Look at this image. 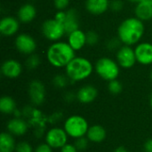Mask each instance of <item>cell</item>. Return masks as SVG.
Masks as SVG:
<instances>
[{"label": "cell", "instance_id": "6da1fadb", "mask_svg": "<svg viewBox=\"0 0 152 152\" xmlns=\"http://www.w3.org/2000/svg\"><path fill=\"white\" fill-rule=\"evenodd\" d=\"M145 33L144 22L137 17H128L123 20L118 27L117 34L118 39L125 45H136L143 37Z\"/></svg>", "mask_w": 152, "mask_h": 152}, {"label": "cell", "instance_id": "7a4b0ae2", "mask_svg": "<svg viewBox=\"0 0 152 152\" xmlns=\"http://www.w3.org/2000/svg\"><path fill=\"white\" fill-rule=\"evenodd\" d=\"M45 57L51 66L57 69L66 68V66L76 57V51L68 42H53L46 50Z\"/></svg>", "mask_w": 152, "mask_h": 152}, {"label": "cell", "instance_id": "3957f363", "mask_svg": "<svg viewBox=\"0 0 152 152\" xmlns=\"http://www.w3.org/2000/svg\"><path fill=\"white\" fill-rule=\"evenodd\" d=\"M94 70V66L86 57L76 56L65 68L66 76L72 82H79L88 78Z\"/></svg>", "mask_w": 152, "mask_h": 152}, {"label": "cell", "instance_id": "277c9868", "mask_svg": "<svg viewBox=\"0 0 152 152\" xmlns=\"http://www.w3.org/2000/svg\"><path fill=\"white\" fill-rule=\"evenodd\" d=\"M94 71L102 79L110 82L118 79L120 73V66L117 61L107 56H102L96 61Z\"/></svg>", "mask_w": 152, "mask_h": 152}, {"label": "cell", "instance_id": "5b68a950", "mask_svg": "<svg viewBox=\"0 0 152 152\" xmlns=\"http://www.w3.org/2000/svg\"><path fill=\"white\" fill-rule=\"evenodd\" d=\"M89 129L86 119L78 115H73L67 118L64 124V130L69 136L77 139L85 136Z\"/></svg>", "mask_w": 152, "mask_h": 152}, {"label": "cell", "instance_id": "8992f818", "mask_svg": "<svg viewBox=\"0 0 152 152\" xmlns=\"http://www.w3.org/2000/svg\"><path fill=\"white\" fill-rule=\"evenodd\" d=\"M41 32L43 37L51 42L60 41L66 35L63 25L54 18L47 19L41 25Z\"/></svg>", "mask_w": 152, "mask_h": 152}, {"label": "cell", "instance_id": "52a82bcc", "mask_svg": "<svg viewBox=\"0 0 152 152\" xmlns=\"http://www.w3.org/2000/svg\"><path fill=\"white\" fill-rule=\"evenodd\" d=\"M14 46L20 53L28 56L35 53L37 47V43L29 34L20 33L18 34L14 39Z\"/></svg>", "mask_w": 152, "mask_h": 152}, {"label": "cell", "instance_id": "ba28073f", "mask_svg": "<svg viewBox=\"0 0 152 152\" xmlns=\"http://www.w3.org/2000/svg\"><path fill=\"white\" fill-rule=\"evenodd\" d=\"M116 61L122 69H131L137 62L134 48L130 45H123L116 53Z\"/></svg>", "mask_w": 152, "mask_h": 152}, {"label": "cell", "instance_id": "9c48e42d", "mask_svg": "<svg viewBox=\"0 0 152 152\" xmlns=\"http://www.w3.org/2000/svg\"><path fill=\"white\" fill-rule=\"evenodd\" d=\"M46 143L53 149H61L68 141V134L64 129L53 127L48 130L45 135Z\"/></svg>", "mask_w": 152, "mask_h": 152}, {"label": "cell", "instance_id": "30bf717a", "mask_svg": "<svg viewBox=\"0 0 152 152\" xmlns=\"http://www.w3.org/2000/svg\"><path fill=\"white\" fill-rule=\"evenodd\" d=\"M28 96L31 102L35 105H41L45 100V87L39 80H32L28 85Z\"/></svg>", "mask_w": 152, "mask_h": 152}, {"label": "cell", "instance_id": "8fae6325", "mask_svg": "<svg viewBox=\"0 0 152 152\" xmlns=\"http://www.w3.org/2000/svg\"><path fill=\"white\" fill-rule=\"evenodd\" d=\"M137 62L143 66L152 64V44L150 42H140L134 47Z\"/></svg>", "mask_w": 152, "mask_h": 152}, {"label": "cell", "instance_id": "7c38bea8", "mask_svg": "<svg viewBox=\"0 0 152 152\" xmlns=\"http://www.w3.org/2000/svg\"><path fill=\"white\" fill-rule=\"evenodd\" d=\"M20 22L12 16H4L0 20V34L5 37H11L17 34Z\"/></svg>", "mask_w": 152, "mask_h": 152}, {"label": "cell", "instance_id": "4fadbf2b", "mask_svg": "<svg viewBox=\"0 0 152 152\" xmlns=\"http://www.w3.org/2000/svg\"><path fill=\"white\" fill-rule=\"evenodd\" d=\"M22 65L21 63L14 59L5 60L1 65V73L4 77L7 78H17L22 73Z\"/></svg>", "mask_w": 152, "mask_h": 152}, {"label": "cell", "instance_id": "5bb4252c", "mask_svg": "<svg viewBox=\"0 0 152 152\" xmlns=\"http://www.w3.org/2000/svg\"><path fill=\"white\" fill-rule=\"evenodd\" d=\"M37 15L36 6L31 3H26L20 6L17 11V19L21 24L31 23Z\"/></svg>", "mask_w": 152, "mask_h": 152}, {"label": "cell", "instance_id": "9a60e30c", "mask_svg": "<svg viewBox=\"0 0 152 152\" xmlns=\"http://www.w3.org/2000/svg\"><path fill=\"white\" fill-rule=\"evenodd\" d=\"M110 0H86V10L92 15L100 16L110 9Z\"/></svg>", "mask_w": 152, "mask_h": 152}, {"label": "cell", "instance_id": "2e32d148", "mask_svg": "<svg viewBox=\"0 0 152 152\" xmlns=\"http://www.w3.org/2000/svg\"><path fill=\"white\" fill-rule=\"evenodd\" d=\"M67 42L76 51L82 50L86 45V33L78 28L67 35Z\"/></svg>", "mask_w": 152, "mask_h": 152}, {"label": "cell", "instance_id": "e0dca14e", "mask_svg": "<svg viewBox=\"0 0 152 152\" xmlns=\"http://www.w3.org/2000/svg\"><path fill=\"white\" fill-rule=\"evenodd\" d=\"M66 34H69L79 28V16L76 9L71 8L66 10V17L62 22Z\"/></svg>", "mask_w": 152, "mask_h": 152}, {"label": "cell", "instance_id": "ac0fdd59", "mask_svg": "<svg viewBox=\"0 0 152 152\" xmlns=\"http://www.w3.org/2000/svg\"><path fill=\"white\" fill-rule=\"evenodd\" d=\"M77 99L81 103L88 104L93 102L98 96V90L92 85H86L82 86L77 93Z\"/></svg>", "mask_w": 152, "mask_h": 152}, {"label": "cell", "instance_id": "d6986e66", "mask_svg": "<svg viewBox=\"0 0 152 152\" xmlns=\"http://www.w3.org/2000/svg\"><path fill=\"white\" fill-rule=\"evenodd\" d=\"M134 15L139 20L145 21H150L152 20V4L145 2H140L136 4L134 7Z\"/></svg>", "mask_w": 152, "mask_h": 152}, {"label": "cell", "instance_id": "ffe728a7", "mask_svg": "<svg viewBox=\"0 0 152 152\" xmlns=\"http://www.w3.org/2000/svg\"><path fill=\"white\" fill-rule=\"evenodd\" d=\"M7 129L12 134L20 136L26 134L28 130V124L21 118H14L8 122Z\"/></svg>", "mask_w": 152, "mask_h": 152}, {"label": "cell", "instance_id": "44dd1931", "mask_svg": "<svg viewBox=\"0 0 152 152\" xmlns=\"http://www.w3.org/2000/svg\"><path fill=\"white\" fill-rule=\"evenodd\" d=\"M86 135H87V139L89 141L98 143V142H102L105 140L106 131L102 126H101L99 125H95V126L89 127Z\"/></svg>", "mask_w": 152, "mask_h": 152}, {"label": "cell", "instance_id": "7402d4cb", "mask_svg": "<svg viewBox=\"0 0 152 152\" xmlns=\"http://www.w3.org/2000/svg\"><path fill=\"white\" fill-rule=\"evenodd\" d=\"M16 149L15 141L12 134L2 133L0 135V152H13Z\"/></svg>", "mask_w": 152, "mask_h": 152}, {"label": "cell", "instance_id": "603a6c76", "mask_svg": "<svg viewBox=\"0 0 152 152\" xmlns=\"http://www.w3.org/2000/svg\"><path fill=\"white\" fill-rule=\"evenodd\" d=\"M0 110L4 114H12L16 110V102L10 96H3L0 99Z\"/></svg>", "mask_w": 152, "mask_h": 152}, {"label": "cell", "instance_id": "cb8c5ba5", "mask_svg": "<svg viewBox=\"0 0 152 152\" xmlns=\"http://www.w3.org/2000/svg\"><path fill=\"white\" fill-rule=\"evenodd\" d=\"M40 62H41V60H40L39 55H37L36 53H32L27 57V59L25 61V65L28 69L33 70V69H36L37 68H38V66L40 65Z\"/></svg>", "mask_w": 152, "mask_h": 152}, {"label": "cell", "instance_id": "d4e9b609", "mask_svg": "<svg viewBox=\"0 0 152 152\" xmlns=\"http://www.w3.org/2000/svg\"><path fill=\"white\" fill-rule=\"evenodd\" d=\"M69 82V77L67 76H64L62 74H58L53 77V85L55 88L58 89H63L67 86Z\"/></svg>", "mask_w": 152, "mask_h": 152}, {"label": "cell", "instance_id": "484cf974", "mask_svg": "<svg viewBox=\"0 0 152 152\" xmlns=\"http://www.w3.org/2000/svg\"><path fill=\"white\" fill-rule=\"evenodd\" d=\"M100 41L99 34L94 30H89L86 32V45L94 46L98 45Z\"/></svg>", "mask_w": 152, "mask_h": 152}, {"label": "cell", "instance_id": "4316f807", "mask_svg": "<svg viewBox=\"0 0 152 152\" xmlns=\"http://www.w3.org/2000/svg\"><path fill=\"white\" fill-rule=\"evenodd\" d=\"M108 89L110 94H118L122 92L123 90V86L120 81L118 79H114L109 82L108 84Z\"/></svg>", "mask_w": 152, "mask_h": 152}, {"label": "cell", "instance_id": "83f0119b", "mask_svg": "<svg viewBox=\"0 0 152 152\" xmlns=\"http://www.w3.org/2000/svg\"><path fill=\"white\" fill-rule=\"evenodd\" d=\"M70 4V0H53V6L57 11H66Z\"/></svg>", "mask_w": 152, "mask_h": 152}, {"label": "cell", "instance_id": "f1b7e54d", "mask_svg": "<svg viewBox=\"0 0 152 152\" xmlns=\"http://www.w3.org/2000/svg\"><path fill=\"white\" fill-rule=\"evenodd\" d=\"M123 45V44L121 43V41L118 38H112L110 40L108 41V43L106 44V46L109 50L110 51H114V50H118L121 46Z\"/></svg>", "mask_w": 152, "mask_h": 152}, {"label": "cell", "instance_id": "f546056e", "mask_svg": "<svg viewBox=\"0 0 152 152\" xmlns=\"http://www.w3.org/2000/svg\"><path fill=\"white\" fill-rule=\"evenodd\" d=\"M88 139L85 138L84 136L83 137H80V138H77L76 139V142H75V146L77 147V149L78 151H84L87 148V145H88Z\"/></svg>", "mask_w": 152, "mask_h": 152}, {"label": "cell", "instance_id": "4dcf8cb0", "mask_svg": "<svg viewBox=\"0 0 152 152\" xmlns=\"http://www.w3.org/2000/svg\"><path fill=\"white\" fill-rule=\"evenodd\" d=\"M124 8V2L122 0H112L110 4V9L113 12H120Z\"/></svg>", "mask_w": 152, "mask_h": 152}, {"label": "cell", "instance_id": "1f68e13d", "mask_svg": "<svg viewBox=\"0 0 152 152\" xmlns=\"http://www.w3.org/2000/svg\"><path fill=\"white\" fill-rule=\"evenodd\" d=\"M16 152H32V147L28 142H22L16 145Z\"/></svg>", "mask_w": 152, "mask_h": 152}, {"label": "cell", "instance_id": "d6a6232c", "mask_svg": "<svg viewBox=\"0 0 152 152\" xmlns=\"http://www.w3.org/2000/svg\"><path fill=\"white\" fill-rule=\"evenodd\" d=\"M52 149L53 148H51L47 143H41L36 148L35 152H53Z\"/></svg>", "mask_w": 152, "mask_h": 152}, {"label": "cell", "instance_id": "836d02e7", "mask_svg": "<svg viewBox=\"0 0 152 152\" xmlns=\"http://www.w3.org/2000/svg\"><path fill=\"white\" fill-rule=\"evenodd\" d=\"M78 150L77 149V147L75 146V144H65L61 149V152H77Z\"/></svg>", "mask_w": 152, "mask_h": 152}, {"label": "cell", "instance_id": "e575fe53", "mask_svg": "<svg viewBox=\"0 0 152 152\" xmlns=\"http://www.w3.org/2000/svg\"><path fill=\"white\" fill-rule=\"evenodd\" d=\"M144 150L146 152H152V139L148 140L144 144Z\"/></svg>", "mask_w": 152, "mask_h": 152}, {"label": "cell", "instance_id": "d590c367", "mask_svg": "<svg viewBox=\"0 0 152 152\" xmlns=\"http://www.w3.org/2000/svg\"><path fill=\"white\" fill-rule=\"evenodd\" d=\"M75 97L77 98V95H75L74 94H72V93H70V92L67 93V94H66V95H65V99H66V100H67L68 102L73 101Z\"/></svg>", "mask_w": 152, "mask_h": 152}, {"label": "cell", "instance_id": "8d00e7d4", "mask_svg": "<svg viewBox=\"0 0 152 152\" xmlns=\"http://www.w3.org/2000/svg\"><path fill=\"white\" fill-rule=\"evenodd\" d=\"M113 152H128V151H126L124 147H118Z\"/></svg>", "mask_w": 152, "mask_h": 152}, {"label": "cell", "instance_id": "74e56055", "mask_svg": "<svg viewBox=\"0 0 152 152\" xmlns=\"http://www.w3.org/2000/svg\"><path fill=\"white\" fill-rule=\"evenodd\" d=\"M126 1H127L129 3H132V4H138V3L142 2V0H126Z\"/></svg>", "mask_w": 152, "mask_h": 152}, {"label": "cell", "instance_id": "f35d334b", "mask_svg": "<svg viewBox=\"0 0 152 152\" xmlns=\"http://www.w3.org/2000/svg\"><path fill=\"white\" fill-rule=\"evenodd\" d=\"M142 2H145V3H147V4H152V0H142Z\"/></svg>", "mask_w": 152, "mask_h": 152}, {"label": "cell", "instance_id": "ab89813d", "mask_svg": "<svg viewBox=\"0 0 152 152\" xmlns=\"http://www.w3.org/2000/svg\"><path fill=\"white\" fill-rule=\"evenodd\" d=\"M150 104H151V107L152 108V92L151 94V96H150Z\"/></svg>", "mask_w": 152, "mask_h": 152}, {"label": "cell", "instance_id": "60d3db41", "mask_svg": "<svg viewBox=\"0 0 152 152\" xmlns=\"http://www.w3.org/2000/svg\"><path fill=\"white\" fill-rule=\"evenodd\" d=\"M151 80H152V70H151Z\"/></svg>", "mask_w": 152, "mask_h": 152}, {"label": "cell", "instance_id": "b9f144b4", "mask_svg": "<svg viewBox=\"0 0 152 152\" xmlns=\"http://www.w3.org/2000/svg\"><path fill=\"white\" fill-rule=\"evenodd\" d=\"M151 44H152V41H151Z\"/></svg>", "mask_w": 152, "mask_h": 152}]
</instances>
